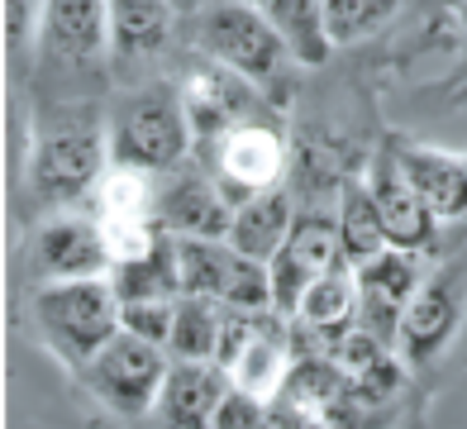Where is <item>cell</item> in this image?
Listing matches in <instances>:
<instances>
[{
  "label": "cell",
  "mask_w": 467,
  "mask_h": 429,
  "mask_svg": "<svg viewBox=\"0 0 467 429\" xmlns=\"http://www.w3.org/2000/svg\"><path fill=\"white\" fill-rule=\"evenodd\" d=\"M196 48L253 86L277 81L296 62L277 25L258 5H239V0H205L196 10Z\"/></svg>",
  "instance_id": "5"
},
{
  "label": "cell",
  "mask_w": 467,
  "mask_h": 429,
  "mask_svg": "<svg viewBox=\"0 0 467 429\" xmlns=\"http://www.w3.org/2000/svg\"><path fill=\"white\" fill-rule=\"evenodd\" d=\"M172 5H177V15H196L205 0H172Z\"/></svg>",
  "instance_id": "28"
},
{
  "label": "cell",
  "mask_w": 467,
  "mask_h": 429,
  "mask_svg": "<svg viewBox=\"0 0 467 429\" xmlns=\"http://www.w3.org/2000/svg\"><path fill=\"white\" fill-rule=\"evenodd\" d=\"M424 277H420V257L406 248H387L381 257L358 267V325L372 339H381L396 353L400 339V319H406L410 300L420 296Z\"/></svg>",
  "instance_id": "11"
},
{
  "label": "cell",
  "mask_w": 467,
  "mask_h": 429,
  "mask_svg": "<svg viewBox=\"0 0 467 429\" xmlns=\"http://www.w3.org/2000/svg\"><path fill=\"white\" fill-rule=\"evenodd\" d=\"M105 115H110V167L143 172V177H167V172L186 167L196 124H191L177 86H134V91L115 96Z\"/></svg>",
  "instance_id": "3"
},
{
  "label": "cell",
  "mask_w": 467,
  "mask_h": 429,
  "mask_svg": "<svg viewBox=\"0 0 467 429\" xmlns=\"http://www.w3.org/2000/svg\"><path fill=\"white\" fill-rule=\"evenodd\" d=\"M115 267L105 225L81 220V214H57L38 225L34 234V272L48 282H81V277H105Z\"/></svg>",
  "instance_id": "12"
},
{
  "label": "cell",
  "mask_w": 467,
  "mask_h": 429,
  "mask_svg": "<svg viewBox=\"0 0 467 429\" xmlns=\"http://www.w3.org/2000/svg\"><path fill=\"white\" fill-rule=\"evenodd\" d=\"M334 220H338V244H344V257L353 267H363V263H372V257L387 253V229H381L377 196H372L368 177H344V182H338Z\"/></svg>",
  "instance_id": "21"
},
{
  "label": "cell",
  "mask_w": 467,
  "mask_h": 429,
  "mask_svg": "<svg viewBox=\"0 0 467 429\" xmlns=\"http://www.w3.org/2000/svg\"><path fill=\"white\" fill-rule=\"evenodd\" d=\"M368 182H372V196H377L381 229H387V248H406V253H424V248H430L434 229H439V214L415 191V182L406 177V167L396 162L391 148L372 162Z\"/></svg>",
  "instance_id": "13"
},
{
  "label": "cell",
  "mask_w": 467,
  "mask_h": 429,
  "mask_svg": "<svg viewBox=\"0 0 467 429\" xmlns=\"http://www.w3.org/2000/svg\"><path fill=\"white\" fill-rule=\"evenodd\" d=\"M186 296H210L229 310H277L272 306V267L244 257L229 239H177Z\"/></svg>",
  "instance_id": "6"
},
{
  "label": "cell",
  "mask_w": 467,
  "mask_h": 429,
  "mask_svg": "<svg viewBox=\"0 0 467 429\" xmlns=\"http://www.w3.org/2000/svg\"><path fill=\"white\" fill-rule=\"evenodd\" d=\"M400 0H325V25L334 48H353L372 34H381L396 19Z\"/></svg>",
  "instance_id": "25"
},
{
  "label": "cell",
  "mask_w": 467,
  "mask_h": 429,
  "mask_svg": "<svg viewBox=\"0 0 467 429\" xmlns=\"http://www.w3.org/2000/svg\"><path fill=\"white\" fill-rule=\"evenodd\" d=\"M239 5H258V10H263V5H267V0H239Z\"/></svg>",
  "instance_id": "30"
},
{
  "label": "cell",
  "mask_w": 467,
  "mask_h": 429,
  "mask_svg": "<svg viewBox=\"0 0 467 429\" xmlns=\"http://www.w3.org/2000/svg\"><path fill=\"white\" fill-rule=\"evenodd\" d=\"M296 319L320 334V339H338L348 325H358V267H334L325 272L320 282H315L301 300V310H296Z\"/></svg>",
  "instance_id": "23"
},
{
  "label": "cell",
  "mask_w": 467,
  "mask_h": 429,
  "mask_svg": "<svg viewBox=\"0 0 467 429\" xmlns=\"http://www.w3.org/2000/svg\"><path fill=\"white\" fill-rule=\"evenodd\" d=\"M458 319H462V291L449 282V277H434V282H424L420 296L410 300L406 319H400V339H396L400 362H410V368L434 362L443 349H449Z\"/></svg>",
  "instance_id": "16"
},
{
  "label": "cell",
  "mask_w": 467,
  "mask_h": 429,
  "mask_svg": "<svg viewBox=\"0 0 467 429\" xmlns=\"http://www.w3.org/2000/svg\"><path fill=\"white\" fill-rule=\"evenodd\" d=\"M38 81L53 86L48 100H96L110 81L115 58L110 5L105 0H38Z\"/></svg>",
  "instance_id": "2"
},
{
  "label": "cell",
  "mask_w": 467,
  "mask_h": 429,
  "mask_svg": "<svg viewBox=\"0 0 467 429\" xmlns=\"http://www.w3.org/2000/svg\"><path fill=\"white\" fill-rule=\"evenodd\" d=\"M172 325H177V300H130V306H119V330L158 343V349L172 343Z\"/></svg>",
  "instance_id": "26"
},
{
  "label": "cell",
  "mask_w": 467,
  "mask_h": 429,
  "mask_svg": "<svg viewBox=\"0 0 467 429\" xmlns=\"http://www.w3.org/2000/svg\"><path fill=\"white\" fill-rule=\"evenodd\" d=\"M158 229L172 239H229L234 229V201L215 182V172L201 167H177L158 182L153 196Z\"/></svg>",
  "instance_id": "10"
},
{
  "label": "cell",
  "mask_w": 467,
  "mask_h": 429,
  "mask_svg": "<svg viewBox=\"0 0 467 429\" xmlns=\"http://www.w3.org/2000/svg\"><path fill=\"white\" fill-rule=\"evenodd\" d=\"M177 91L186 100L191 124H196V139H210V143H215L224 129H234V124L263 120L258 105H253V81L234 77L229 68H220V62H210V58L177 86Z\"/></svg>",
  "instance_id": "14"
},
{
  "label": "cell",
  "mask_w": 467,
  "mask_h": 429,
  "mask_svg": "<svg viewBox=\"0 0 467 429\" xmlns=\"http://www.w3.org/2000/svg\"><path fill=\"white\" fill-rule=\"evenodd\" d=\"M110 287L119 296V306L130 300H182V257H177V239L172 234H153V244L130 253V257H115L110 267Z\"/></svg>",
  "instance_id": "18"
},
{
  "label": "cell",
  "mask_w": 467,
  "mask_h": 429,
  "mask_svg": "<svg viewBox=\"0 0 467 429\" xmlns=\"http://www.w3.org/2000/svg\"><path fill=\"white\" fill-rule=\"evenodd\" d=\"M220 339H224V306L210 296H182L177 300V325L167 353L172 362H220Z\"/></svg>",
  "instance_id": "24"
},
{
  "label": "cell",
  "mask_w": 467,
  "mask_h": 429,
  "mask_svg": "<svg viewBox=\"0 0 467 429\" xmlns=\"http://www.w3.org/2000/svg\"><path fill=\"white\" fill-rule=\"evenodd\" d=\"M263 15L277 25L296 68H325L334 53V38L325 25V0H267Z\"/></svg>",
  "instance_id": "22"
},
{
  "label": "cell",
  "mask_w": 467,
  "mask_h": 429,
  "mask_svg": "<svg viewBox=\"0 0 467 429\" xmlns=\"http://www.w3.org/2000/svg\"><path fill=\"white\" fill-rule=\"evenodd\" d=\"M34 325L53 343L62 362L87 372L96 353L119 334V296L110 277H81V282H48L34 291Z\"/></svg>",
  "instance_id": "4"
},
{
  "label": "cell",
  "mask_w": 467,
  "mask_h": 429,
  "mask_svg": "<svg viewBox=\"0 0 467 429\" xmlns=\"http://www.w3.org/2000/svg\"><path fill=\"white\" fill-rule=\"evenodd\" d=\"M110 5V38H115V62H143L158 58L177 29V5L172 0H105Z\"/></svg>",
  "instance_id": "20"
},
{
  "label": "cell",
  "mask_w": 467,
  "mask_h": 429,
  "mask_svg": "<svg viewBox=\"0 0 467 429\" xmlns=\"http://www.w3.org/2000/svg\"><path fill=\"white\" fill-rule=\"evenodd\" d=\"M172 372V353L148 343L139 334H115L105 349L96 353V362L81 377L91 382V392L119 415H143L153 411L162 396V382Z\"/></svg>",
  "instance_id": "7"
},
{
  "label": "cell",
  "mask_w": 467,
  "mask_h": 429,
  "mask_svg": "<svg viewBox=\"0 0 467 429\" xmlns=\"http://www.w3.org/2000/svg\"><path fill=\"white\" fill-rule=\"evenodd\" d=\"M296 201L286 186H272L263 196L244 201L234 210V229H229V244L239 248L244 257H258V263H272V257L282 253V244L291 239L296 229Z\"/></svg>",
  "instance_id": "19"
},
{
  "label": "cell",
  "mask_w": 467,
  "mask_h": 429,
  "mask_svg": "<svg viewBox=\"0 0 467 429\" xmlns=\"http://www.w3.org/2000/svg\"><path fill=\"white\" fill-rule=\"evenodd\" d=\"M263 405L267 401H258V396H248V392H234L224 396V405H220V415H215V429H258L263 424Z\"/></svg>",
  "instance_id": "27"
},
{
  "label": "cell",
  "mask_w": 467,
  "mask_h": 429,
  "mask_svg": "<svg viewBox=\"0 0 467 429\" xmlns=\"http://www.w3.org/2000/svg\"><path fill=\"white\" fill-rule=\"evenodd\" d=\"M286 162H291L286 139L267 120L234 124L210 143V172H215V182L234 201V210L272 186H286Z\"/></svg>",
  "instance_id": "8"
},
{
  "label": "cell",
  "mask_w": 467,
  "mask_h": 429,
  "mask_svg": "<svg viewBox=\"0 0 467 429\" xmlns=\"http://www.w3.org/2000/svg\"><path fill=\"white\" fill-rule=\"evenodd\" d=\"M391 153L439 220L467 225V158L443 153V148H424V143H391Z\"/></svg>",
  "instance_id": "17"
},
{
  "label": "cell",
  "mask_w": 467,
  "mask_h": 429,
  "mask_svg": "<svg viewBox=\"0 0 467 429\" xmlns=\"http://www.w3.org/2000/svg\"><path fill=\"white\" fill-rule=\"evenodd\" d=\"M229 392L234 377L220 362H172L153 411L167 429H215V415Z\"/></svg>",
  "instance_id": "15"
},
{
  "label": "cell",
  "mask_w": 467,
  "mask_h": 429,
  "mask_svg": "<svg viewBox=\"0 0 467 429\" xmlns=\"http://www.w3.org/2000/svg\"><path fill=\"white\" fill-rule=\"evenodd\" d=\"M272 306H277L286 319H296L306 291L320 282L334 267H353L344 257V244H338V220L329 210H301L296 214L291 239L282 244V253L272 257Z\"/></svg>",
  "instance_id": "9"
},
{
  "label": "cell",
  "mask_w": 467,
  "mask_h": 429,
  "mask_svg": "<svg viewBox=\"0 0 467 429\" xmlns=\"http://www.w3.org/2000/svg\"><path fill=\"white\" fill-rule=\"evenodd\" d=\"M110 115L96 100H48L34 124L29 191L48 210H72L105 182Z\"/></svg>",
  "instance_id": "1"
},
{
  "label": "cell",
  "mask_w": 467,
  "mask_h": 429,
  "mask_svg": "<svg viewBox=\"0 0 467 429\" xmlns=\"http://www.w3.org/2000/svg\"><path fill=\"white\" fill-rule=\"evenodd\" d=\"M458 19H462V29H467V0H458Z\"/></svg>",
  "instance_id": "29"
}]
</instances>
